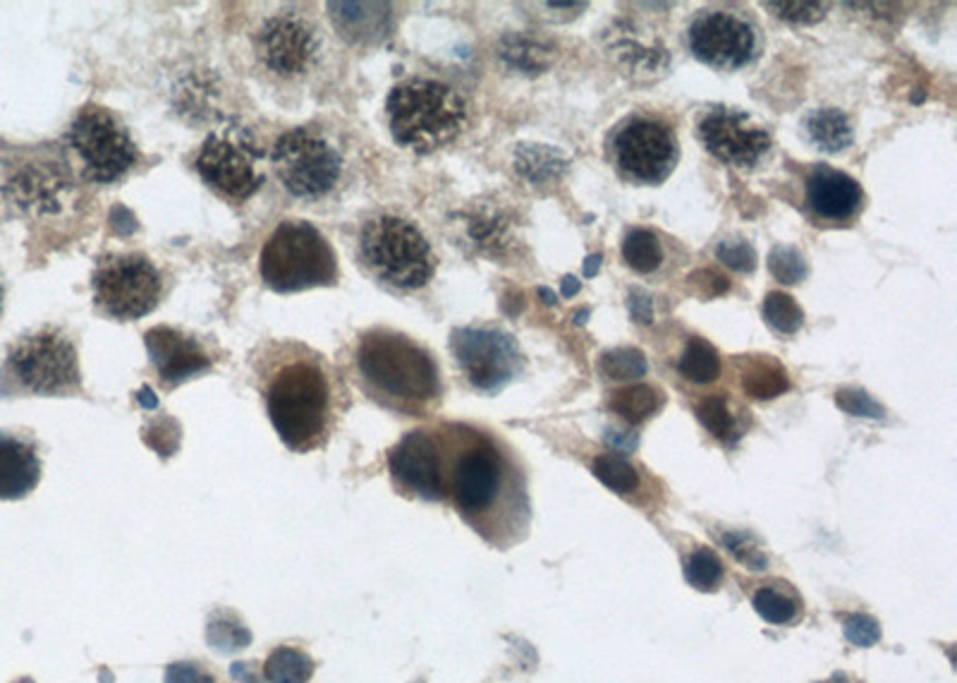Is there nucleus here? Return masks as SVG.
Wrapping results in <instances>:
<instances>
[{"label":"nucleus","instance_id":"17","mask_svg":"<svg viewBox=\"0 0 957 683\" xmlns=\"http://www.w3.org/2000/svg\"><path fill=\"white\" fill-rule=\"evenodd\" d=\"M257 157L254 149L211 132L201 147L197 171L219 193L233 199H247L264 183V175L254 166Z\"/></svg>","mask_w":957,"mask_h":683},{"label":"nucleus","instance_id":"15","mask_svg":"<svg viewBox=\"0 0 957 683\" xmlns=\"http://www.w3.org/2000/svg\"><path fill=\"white\" fill-rule=\"evenodd\" d=\"M318 46L316 30L310 22L295 15H278L264 22L257 36L259 58L268 70L283 78H295L304 70H310L314 62Z\"/></svg>","mask_w":957,"mask_h":683},{"label":"nucleus","instance_id":"38","mask_svg":"<svg viewBox=\"0 0 957 683\" xmlns=\"http://www.w3.org/2000/svg\"><path fill=\"white\" fill-rule=\"evenodd\" d=\"M836 406L852 417H866V420H884L886 408L864 389L845 386L836 391Z\"/></svg>","mask_w":957,"mask_h":683},{"label":"nucleus","instance_id":"5","mask_svg":"<svg viewBox=\"0 0 957 683\" xmlns=\"http://www.w3.org/2000/svg\"><path fill=\"white\" fill-rule=\"evenodd\" d=\"M360 257L378 281L400 290L429 283L436 259L419 228L398 217H376L360 235Z\"/></svg>","mask_w":957,"mask_h":683},{"label":"nucleus","instance_id":"2","mask_svg":"<svg viewBox=\"0 0 957 683\" xmlns=\"http://www.w3.org/2000/svg\"><path fill=\"white\" fill-rule=\"evenodd\" d=\"M357 370L374 398L390 408L417 410L441 396L439 367L412 338L374 328L357 346Z\"/></svg>","mask_w":957,"mask_h":683},{"label":"nucleus","instance_id":"12","mask_svg":"<svg viewBox=\"0 0 957 683\" xmlns=\"http://www.w3.org/2000/svg\"><path fill=\"white\" fill-rule=\"evenodd\" d=\"M612 159L625 178L644 185L663 183L678 161V139L668 125L632 118L612 137Z\"/></svg>","mask_w":957,"mask_h":683},{"label":"nucleus","instance_id":"26","mask_svg":"<svg viewBox=\"0 0 957 683\" xmlns=\"http://www.w3.org/2000/svg\"><path fill=\"white\" fill-rule=\"evenodd\" d=\"M678 370L685 379L695 384H711L721 377V356L709 340L692 336L680 356Z\"/></svg>","mask_w":957,"mask_h":683},{"label":"nucleus","instance_id":"51","mask_svg":"<svg viewBox=\"0 0 957 683\" xmlns=\"http://www.w3.org/2000/svg\"><path fill=\"white\" fill-rule=\"evenodd\" d=\"M586 320H590V308H582V310H577V312L572 314V322L577 324V326L586 324Z\"/></svg>","mask_w":957,"mask_h":683},{"label":"nucleus","instance_id":"48","mask_svg":"<svg viewBox=\"0 0 957 683\" xmlns=\"http://www.w3.org/2000/svg\"><path fill=\"white\" fill-rule=\"evenodd\" d=\"M560 293H563V298L577 296L580 293V278L572 276V274L563 276V281H560Z\"/></svg>","mask_w":957,"mask_h":683},{"label":"nucleus","instance_id":"27","mask_svg":"<svg viewBox=\"0 0 957 683\" xmlns=\"http://www.w3.org/2000/svg\"><path fill=\"white\" fill-rule=\"evenodd\" d=\"M622 257L637 274H651L661 267L663 245L656 233L646 228H632L622 240Z\"/></svg>","mask_w":957,"mask_h":683},{"label":"nucleus","instance_id":"24","mask_svg":"<svg viewBox=\"0 0 957 683\" xmlns=\"http://www.w3.org/2000/svg\"><path fill=\"white\" fill-rule=\"evenodd\" d=\"M663 403H666V394L661 389L651 384H632L616 391L608 401V408L620 415L625 422L642 425L663 408Z\"/></svg>","mask_w":957,"mask_h":683},{"label":"nucleus","instance_id":"18","mask_svg":"<svg viewBox=\"0 0 957 683\" xmlns=\"http://www.w3.org/2000/svg\"><path fill=\"white\" fill-rule=\"evenodd\" d=\"M144 346L156 367L163 384L175 386L185 379L211 370V358L199 346L197 338L185 336L173 326H153L144 334Z\"/></svg>","mask_w":957,"mask_h":683},{"label":"nucleus","instance_id":"41","mask_svg":"<svg viewBox=\"0 0 957 683\" xmlns=\"http://www.w3.org/2000/svg\"><path fill=\"white\" fill-rule=\"evenodd\" d=\"M469 235L475 238L477 245H481L483 250L501 252L507 245V223L503 217H498V213H487V217H479L471 221Z\"/></svg>","mask_w":957,"mask_h":683},{"label":"nucleus","instance_id":"3","mask_svg":"<svg viewBox=\"0 0 957 683\" xmlns=\"http://www.w3.org/2000/svg\"><path fill=\"white\" fill-rule=\"evenodd\" d=\"M395 142L417 154H431L459 135L467 120L465 99L436 80H407L386 101Z\"/></svg>","mask_w":957,"mask_h":683},{"label":"nucleus","instance_id":"39","mask_svg":"<svg viewBox=\"0 0 957 683\" xmlns=\"http://www.w3.org/2000/svg\"><path fill=\"white\" fill-rule=\"evenodd\" d=\"M725 549L731 552L739 564H745L751 571H763L766 566H769V559H766V552L759 547V542L751 537L749 533H739V530H727V533L721 537Z\"/></svg>","mask_w":957,"mask_h":683},{"label":"nucleus","instance_id":"8","mask_svg":"<svg viewBox=\"0 0 957 683\" xmlns=\"http://www.w3.org/2000/svg\"><path fill=\"white\" fill-rule=\"evenodd\" d=\"M467 432V429H465ZM505 487V461L503 453L495 449L487 437L471 435L463 437L459 449L451 461L448 491L457 511L477 528L481 518H487L495 509L501 491Z\"/></svg>","mask_w":957,"mask_h":683},{"label":"nucleus","instance_id":"33","mask_svg":"<svg viewBox=\"0 0 957 683\" xmlns=\"http://www.w3.org/2000/svg\"><path fill=\"white\" fill-rule=\"evenodd\" d=\"M697 417L713 437L725 441V444H735V441L739 439L735 417H733L731 408H727V403L721 394L701 401L697 406Z\"/></svg>","mask_w":957,"mask_h":683},{"label":"nucleus","instance_id":"49","mask_svg":"<svg viewBox=\"0 0 957 683\" xmlns=\"http://www.w3.org/2000/svg\"><path fill=\"white\" fill-rule=\"evenodd\" d=\"M602 262H604V257L598 255V252H596V255H590V257H586V259H584V276H586V278H594V276L598 274V269H602Z\"/></svg>","mask_w":957,"mask_h":683},{"label":"nucleus","instance_id":"47","mask_svg":"<svg viewBox=\"0 0 957 683\" xmlns=\"http://www.w3.org/2000/svg\"><path fill=\"white\" fill-rule=\"evenodd\" d=\"M606 444L612 447V451L620 453H630L637 449V437L630 432H620V429H608L606 432Z\"/></svg>","mask_w":957,"mask_h":683},{"label":"nucleus","instance_id":"22","mask_svg":"<svg viewBox=\"0 0 957 683\" xmlns=\"http://www.w3.org/2000/svg\"><path fill=\"white\" fill-rule=\"evenodd\" d=\"M570 166L563 151L551 144H527L522 142L515 149V171L532 185H548L560 181Z\"/></svg>","mask_w":957,"mask_h":683},{"label":"nucleus","instance_id":"16","mask_svg":"<svg viewBox=\"0 0 957 683\" xmlns=\"http://www.w3.org/2000/svg\"><path fill=\"white\" fill-rule=\"evenodd\" d=\"M388 467L393 483L402 491L429 501L445 497L441 447L427 429L405 435L400 444L388 453Z\"/></svg>","mask_w":957,"mask_h":683},{"label":"nucleus","instance_id":"37","mask_svg":"<svg viewBox=\"0 0 957 683\" xmlns=\"http://www.w3.org/2000/svg\"><path fill=\"white\" fill-rule=\"evenodd\" d=\"M769 269L775 281H781L785 286H795L804 281L809 274L804 255L793 245H775L769 255Z\"/></svg>","mask_w":957,"mask_h":683},{"label":"nucleus","instance_id":"9","mask_svg":"<svg viewBox=\"0 0 957 683\" xmlns=\"http://www.w3.org/2000/svg\"><path fill=\"white\" fill-rule=\"evenodd\" d=\"M96 305L108 317L132 322L153 312L161 298V276L142 255H110L96 264L92 276Z\"/></svg>","mask_w":957,"mask_h":683},{"label":"nucleus","instance_id":"25","mask_svg":"<svg viewBox=\"0 0 957 683\" xmlns=\"http://www.w3.org/2000/svg\"><path fill=\"white\" fill-rule=\"evenodd\" d=\"M501 58L505 60L507 68L525 74H541L553 62V50L541 42H534L529 36L522 34H507L501 42Z\"/></svg>","mask_w":957,"mask_h":683},{"label":"nucleus","instance_id":"4","mask_svg":"<svg viewBox=\"0 0 957 683\" xmlns=\"http://www.w3.org/2000/svg\"><path fill=\"white\" fill-rule=\"evenodd\" d=\"M259 274L276 293L334 286L340 276L334 247L310 221H283L276 228L261 250Z\"/></svg>","mask_w":957,"mask_h":683},{"label":"nucleus","instance_id":"42","mask_svg":"<svg viewBox=\"0 0 957 683\" xmlns=\"http://www.w3.org/2000/svg\"><path fill=\"white\" fill-rule=\"evenodd\" d=\"M775 18L793 24H816L826 18L828 3H763Z\"/></svg>","mask_w":957,"mask_h":683},{"label":"nucleus","instance_id":"40","mask_svg":"<svg viewBox=\"0 0 957 683\" xmlns=\"http://www.w3.org/2000/svg\"><path fill=\"white\" fill-rule=\"evenodd\" d=\"M716 257L727 269L739 274H749L757 269V252L743 238H725L716 247Z\"/></svg>","mask_w":957,"mask_h":683},{"label":"nucleus","instance_id":"14","mask_svg":"<svg viewBox=\"0 0 957 683\" xmlns=\"http://www.w3.org/2000/svg\"><path fill=\"white\" fill-rule=\"evenodd\" d=\"M699 137L713 157L737 169H751L769 154L771 137L735 108H711L699 120Z\"/></svg>","mask_w":957,"mask_h":683},{"label":"nucleus","instance_id":"44","mask_svg":"<svg viewBox=\"0 0 957 683\" xmlns=\"http://www.w3.org/2000/svg\"><path fill=\"white\" fill-rule=\"evenodd\" d=\"M687 281H692L701 290V296H707V298H716V296H723V293H727V290H731V281L713 269H699L689 276Z\"/></svg>","mask_w":957,"mask_h":683},{"label":"nucleus","instance_id":"7","mask_svg":"<svg viewBox=\"0 0 957 683\" xmlns=\"http://www.w3.org/2000/svg\"><path fill=\"white\" fill-rule=\"evenodd\" d=\"M271 166L290 195L318 199L338 185L342 157L324 135L310 128H295L273 144Z\"/></svg>","mask_w":957,"mask_h":683},{"label":"nucleus","instance_id":"31","mask_svg":"<svg viewBox=\"0 0 957 683\" xmlns=\"http://www.w3.org/2000/svg\"><path fill=\"white\" fill-rule=\"evenodd\" d=\"M598 370L612 382H628V379L644 377L649 362L640 348H612L598 360Z\"/></svg>","mask_w":957,"mask_h":683},{"label":"nucleus","instance_id":"45","mask_svg":"<svg viewBox=\"0 0 957 683\" xmlns=\"http://www.w3.org/2000/svg\"><path fill=\"white\" fill-rule=\"evenodd\" d=\"M628 310L630 317L640 324L654 322V300L642 288H632L628 293Z\"/></svg>","mask_w":957,"mask_h":683},{"label":"nucleus","instance_id":"50","mask_svg":"<svg viewBox=\"0 0 957 683\" xmlns=\"http://www.w3.org/2000/svg\"><path fill=\"white\" fill-rule=\"evenodd\" d=\"M539 298L544 300V305H548V308L556 305V302H558V298H556L553 290H551V288H546V286L539 288Z\"/></svg>","mask_w":957,"mask_h":683},{"label":"nucleus","instance_id":"28","mask_svg":"<svg viewBox=\"0 0 957 683\" xmlns=\"http://www.w3.org/2000/svg\"><path fill=\"white\" fill-rule=\"evenodd\" d=\"M743 389L751 398L771 401L785 394L790 389V379L783 367L773 360L751 362L747 367V372L743 374Z\"/></svg>","mask_w":957,"mask_h":683},{"label":"nucleus","instance_id":"43","mask_svg":"<svg viewBox=\"0 0 957 683\" xmlns=\"http://www.w3.org/2000/svg\"><path fill=\"white\" fill-rule=\"evenodd\" d=\"M845 636L857 648H872L880 640V628L872 616L852 614L845 618Z\"/></svg>","mask_w":957,"mask_h":683},{"label":"nucleus","instance_id":"52","mask_svg":"<svg viewBox=\"0 0 957 683\" xmlns=\"http://www.w3.org/2000/svg\"><path fill=\"white\" fill-rule=\"evenodd\" d=\"M0 312H3V286H0Z\"/></svg>","mask_w":957,"mask_h":683},{"label":"nucleus","instance_id":"10","mask_svg":"<svg viewBox=\"0 0 957 683\" xmlns=\"http://www.w3.org/2000/svg\"><path fill=\"white\" fill-rule=\"evenodd\" d=\"M70 142L84 163V173L94 183H113L135 166L137 147L113 113L101 106H86L72 123Z\"/></svg>","mask_w":957,"mask_h":683},{"label":"nucleus","instance_id":"21","mask_svg":"<svg viewBox=\"0 0 957 683\" xmlns=\"http://www.w3.org/2000/svg\"><path fill=\"white\" fill-rule=\"evenodd\" d=\"M336 27L352 44H374L390 32V5L383 3H330Z\"/></svg>","mask_w":957,"mask_h":683},{"label":"nucleus","instance_id":"1","mask_svg":"<svg viewBox=\"0 0 957 683\" xmlns=\"http://www.w3.org/2000/svg\"><path fill=\"white\" fill-rule=\"evenodd\" d=\"M266 410L290 451L324 447L334 425V389L318 358H292L273 370L266 384Z\"/></svg>","mask_w":957,"mask_h":683},{"label":"nucleus","instance_id":"32","mask_svg":"<svg viewBox=\"0 0 957 683\" xmlns=\"http://www.w3.org/2000/svg\"><path fill=\"white\" fill-rule=\"evenodd\" d=\"M761 312L763 320L781 334H797L804 324V312L797 305V300L783 293V290H773V293L766 296Z\"/></svg>","mask_w":957,"mask_h":683},{"label":"nucleus","instance_id":"13","mask_svg":"<svg viewBox=\"0 0 957 683\" xmlns=\"http://www.w3.org/2000/svg\"><path fill=\"white\" fill-rule=\"evenodd\" d=\"M687 42L697 60L719 70L745 68L757 48L751 24L721 10L704 12L689 24Z\"/></svg>","mask_w":957,"mask_h":683},{"label":"nucleus","instance_id":"19","mask_svg":"<svg viewBox=\"0 0 957 683\" xmlns=\"http://www.w3.org/2000/svg\"><path fill=\"white\" fill-rule=\"evenodd\" d=\"M862 185L852 175L831 166L814 169L807 181V201L812 211L826 221H848L862 207Z\"/></svg>","mask_w":957,"mask_h":683},{"label":"nucleus","instance_id":"23","mask_svg":"<svg viewBox=\"0 0 957 683\" xmlns=\"http://www.w3.org/2000/svg\"><path fill=\"white\" fill-rule=\"evenodd\" d=\"M804 130H807L809 142L826 151V154H838L848 149L854 139V130L850 118L838 108H816L804 118Z\"/></svg>","mask_w":957,"mask_h":683},{"label":"nucleus","instance_id":"34","mask_svg":"<svg viewBox=\"0 0 957 683\" xmlns=\"http://www.w3.org/2000/svg\"><path fill=\"white\" fill-rule=\"evenodd\" d=\"M612 50H616L618 60L630 72L651 74L654 70H663L668 66V56L661 46L649 48V46H642L632 39H620L616 46H612Z\"/></svg>","mask_w":957,"mask_h":683},{"label":"nucleus","instance_id":"36","mask_svg":"<svg viewBox=\"0 0 957 683\" xmlns=\"http://www.w3.org/2000/svg\"><path fill=\"white\" fill-rule=\"evenodd\" d=\"M751 604H755V610L763 618V622L775 624V626L790 624L797 616V602L790 598V594H785L781 590H773V588H761L755 594Z\"/></svg>","mask_w":957,"mask_h":683},{"label":"nucleus","instance_id":"46","mask_svg":"<svg viewBox=\"0 0 957 683\" xmlns=\"http://www.w3.org/2000/svg\"><path fill=\"white\" fill-rule=\"evenodd\" d=\"M165 683H213V679L191 664H173L165 674Z\"/></svg>","mask_w":957,"mask_h":683},{"label":"nucleus","instance_id":"35","mask_svg":"<svg viewBox=\"0 0 957 683\" xmlns=\"http://www.w3.org/2000/svg\"><path fill=\"white\" fill-rule=\"evenodd\" d=\"M685 578L689 586L701 592L713 590L723 580V564L711 549H697L689 554L685 564Z\"/></svg>","mask_w":957,"mask_h":683},{"label":"nucleus","instance_id":"29","mask_svg":"<svg viewBox=\"0 0 957 683\" xmlns=\"http://www.w3.org/2000/svg\"><path fill=\"white\" fill-rule=\"evenodd\" d=\"M314 674L312 657L295 648H278L266 660L264 676L271 683H306Z\"/></svg>","mask_w":957,"mask_h":683},{"label":"nucleus","instance_id":"30","mask_svg":"<svg viewBox=\"0 0 957 683\" xmlns=\"http://www.w3.org/2000/svg\"><path fill=\"white\" fill-rule=\"evenodd\" d=\"M592 473L596 475V479H602V483L616 491V495H632V491L640 487V473L634 471V465L628 463L618 453H604L594 459L592 463Z\"/></svg>","mask_w":957,"mask_h":683},{"label":"nucleus","instance_id":"11","mask_svg":"<svg viewBox=\"0 0 957 683\" xmlns=\"http://www.w3.org/2000/svg\"><path fill=\"white\" fill-rule=\"evenodd\" d=\"M451 350L467 382L493 394L513 382L522 364L515 338L489 326H463L451 334Z\"/></svg>","mask_w":957,"mask_h":683},{"label":"nucleus","instance_id":"20","mask_svg":"<svg viewBox=\"0 0 957 683\" xmlns=\"http://www.w3.org/2000/svg\"><path fill=\"white\" fill-rule=\"evenodd\" d=\"M42 479V461L34 441L0 432V499L15 501L27 497Z\"/></svg>","mask_w":957,"mask_h":683},{"label":"nucleus","instance_id":"6","mask_svg":"<svg viewBox=\"0 0 957 683\" xmlns=\"http://www.w3.org/2000/svg\"><path fill=\"white\" fill-rule=\"evenodd\" d=\"M3 377L34 396H66L82 386L80 360L72 340L58 332H38L17 340L10 350Z\"/></svg>","mask_w":957,"mask_h":683}]
</instances>
